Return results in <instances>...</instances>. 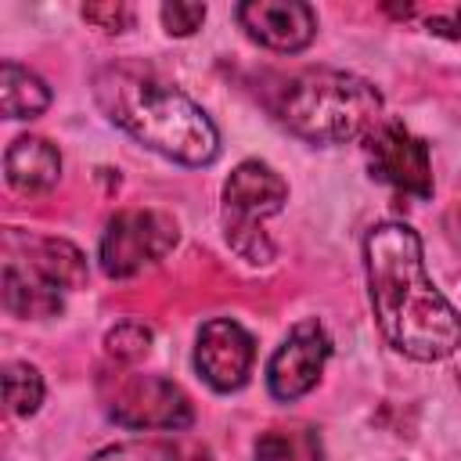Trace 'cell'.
<instances>
[{"label":"cell","instance_id":"1","mask_svg":"<svg viewBox=\"0 0 461 461\" xmlns=\"http://www.w3.org/2000/svg\"><path fill=\"white\" fill-rule=\"evenodd\" d=\"M367 295L385 342L421 364L461 349V313L432 285L421 238L407 223H378L364 238Z\"/></svg>","mask_w":461,"mask_h":461},{"label":"cell","instance_id":"2","mask_svg":"<svg viewBox=\"0 0 461 461\" xmlns=\"http://www.w3.org/2000/svg\"><path fill=\"white\" fill-rule=\"evenodd\" d=\"M94 97L119 130L180 166H209L220 155L212 119L180 86L166 83L151 68L112 65L97 72Z\"/></svg>","mask_w":461,"mask_h":461},{"label":"cell","instance_id":"3","mask_svg":"<svg viewBox=\"0 0 461 461\" xmlns=\"http://www.w3.org/2000/svg\"><path fill=\"white\" fill-rule=\"evenodd\" d=\"M277 119L310 144H346L367 137L382 122V94L375 83L339 68H310L285 83Z\"/></svg>","mask_w":461,"mask_h":461},{"label":"cell","instance_id":"4","mask_svg":"<svg viewBox=\"0 0 461 461\" xmlns=\"http://www.w3.org/2000/svg\"><path fill=\"white\" fill-rule=\"evenodd\" d=\"M288 202V184L281 173L259 158H245L230 169L223 184V230L230 249L249 263H270L274 245L263 230V220L281 212Z\"/></svg>","mask_w":461,"mask_h":461},{"label":"cell","instance_id":"5","mask_svg":"<svg viewBox=\"0 0 461 461\" xmlns=\"http://www.w3.org/2000/svg\"><path fill=\"white\" fill-rule=\"evenodd\" d=\"M173 245H176L173 216L158 209H122L108 220L97 259L108 277H133L144 267L158 263Z\"/></svg>","mask_w":461,"mask_h":461},{"label":"cell","instance_id":"6","mask_svg":"<svg viewBox=\"0 0 461 461\" xmlns=\"http://www.w3.org/2000/svg\"><path fill=\"white\" fill-rule=\"evenodd\" d=\"M364 155L367 169L375 180L389 184L393 191L407 198H429L432 194V158L429 144L414 137L403 122L382 119L367 137H364Z\"/></svg>","mask_w":461,"mask_h":461},{"label":"cell","instance_id":"7","mask_svg":"<svg viewBox=\"0 0 461 461\" xmlns=\"http://www.w3.org/2000/svg\"><path fill=\"white\" fill-rule=\"evenodd\" d=\"M108 414L122 429H187L194 421L187 393L162 375H126L108 400Z\"/></svg>","mask_w":461,"mask_h":461},{"label":"cell","instance_id":"8","mask_svg":"<svg viewBox=\"0 0 461 461\" xmlns=\"http://www.w3.org/2000/svg\"><path fill=\"white\" fill-rule=\"evenodd\" d=\"M328 357H331V339H328L324 324L299 321L285 335V342L274 349V357L267 364V389H270V396L285 400V403L306 396L317 385Z\"/></svg>","mask_w":461,"mask_h":461},{"label":"cell","instance_id":"9","mask_svg":"<svg viewBox=\"0 0 461 461\" xmlns=\"http://www.w3.org/2000/svg\"><path fill=\"white\" fill-rule=\"evenodd\" d=\"M252 360H256L252 335L238 321L212 317L202 324L198 342H194V367L209 389H216V393L241 389L252 375Z\"/></svg>","mask_w":461,"mask_h":461},{"label":"cell","instance_id":"10","mask_svg":"<svg viewBox=\"0 0 461 461\" xmlns=\"http://www.w3.org/2000/svg\"><path fill=\"white\" fill-rule=\"evenodd\" d=\"M238 22L256 43H263L267 50H277V54H295V50L310 47V40L317 36V14L310 4H299V0L238 4Z\"/></svg>","mask_w":461,"mask_h":461},{"label":"cell","instance_id":"11","mask_svg":"<svg viewBox=\"0 0 461 461\" xmlns=\"http://www.w3.org/2000/svg\"><path fill=\"white\" fill-rule=\"evenodd\" d=\"M4 256L25 263L29 270H36L40 277H47L50 285H58L65 292H72L86 281V259L65 238H36V234H22L11 227L4 234Z\"/></svg>","mask_w":461,"mask_h":461},{"label":"cell","instance_id":"12","mask_svg":"<svg viewBox=\"0 0 461 461\" xmlns=\"http://www.w3.org/2000/svg\"><path fill=\"white\" fill-rule=\"evenodd\" d=\"M4 173L18 194H43L61 176V155L47 137L25 133V137L11 140L7 155H4Z\"/></svg>","mask_w":461,"mask_h":461},{"label":"cell","instance_id":"13","mask_svg":"<svg viewBox=\"0 0 461 461\" xmlns=\"http://www.w3.org/2000/svg\"><path fill=\"white\" fill-rule=\"evenodd\" d=\"M61 303H65V288L50 285L25 263L4 256V306L14 317H25V321L54 317V313H61Z\"/></svg>","mask_w":461,"mask_h":461},{"label":"cell","instance_id":"14","mask_svg":"<svg viewBox=\"0 0 461 461\" xmlns=\"http://www.w3.org/2000/svg\"><path fill=\"white\" fill-rule=\"evenodd\" d=\"M50 104L47 83L18 61L0 65V108L7 119H32Z\"/></svg>","mask_w":461,"mask_h":461},{"label":"cell","instance_id":"15","mask_svg":"<svg viewBox=\"0 0 461 461\" xmlns=\"http://www.w3.org/2000/svg\"><path fill=\"white\" fill-rule=\"evenodd\" d=\"M256 461H321L324 443L313 425H274L252 447Z\"/></svg>","mask_w":461,"mask_h":461},{"label":"cell","instance_id":"16","mask_svg":"<svg viewBox=\"0 0 461 461\" xmlns=\"http://www.w3.org/2000/svg\"><path fill=\"white\" fill-rule=\"evenodd\" d=\"M4 400H7V411L18 414V418H29L40 411L43 403V378L32 364L25 360H14L4 367Z\"/></svg>","mask_w":461,"mask_h":461},{"label":"cell","instance_id":"17","mask_svg":"<svg viewBox=\"0 0 461 461\" xmlns=\"http://www.w3.org/2000/svg\"><path fill=\"white\" fill-rule=\"evenodd\" d=\"M104 349L108 357H115L119 364H137L140 357H148L151 349V328L140 321H122L104 335Z\"/></svg>","mask_w":461,"mask_h":461},{"label":"cell","instance_id":"18","mask_svg":"<svg viewBox=\"0 0 461 461\" xmlns=\"http://www.w3.org/2000/svg\"><path fill=\"white\" fill-rule=\"evenodd\" d=\"M94 461H180V457L162 439H130V443L104 447L101 454H94Z\"/></svg>","mask_w":461,"mask_h":461},{"label":"cell","instance_id":"19","mask_svg":"<svg viewBox=\"0 0 461 461\" xmlns=\"http://www.w3.org/2000/svg\"><path fill=\"white\" fill-rule=\"evenodd\" d=\"M158 14H162V25H166L169 36H191L205 22V4H180V0H173V4H162Z\"/></svg>","mask_w":461,"mask_h":461},{"label":"cell","instance_id":"20","mask_svg":"<svg viewBox=\"0 0 461 461\" xmlns=\"http://www.w3.org/2000/svg\"><path fill=\"white\" fill-rule=\"evenodd\" d=\"M83 18L104 32H126L133 25V7L130 4H86L83 7Z\"/></svg>","mask_w":461,"mask_h":461},{"label":"cell","instance_id":"21","mask_svg":"<svg viewBox=\"0 0 461 461\" xmlns=\"http://www.w3.org/2000/svg\"><path fill=\"white\" fill-rule=\"evenodd\" d=\"M429 29L439 32V36H454L461 40V7L454 14H439V18H429Z\"/></svg>","mask_w":461,"mask_h":461},{"label":"cell","instance_id":"22","mask_svg":"<svg viewBox=\"0 0 461 461\" xmlns=\"http://www.w3.org/2000/svg\"><path fill=\"white\" fill-rule=\"evenodd\" d=\"M454 230H457V238H461V205H457V212H454Z\"/></svg>","mask_w":461,"mask_h":461},{"label":"cell","instance_id":"23","mask_svg":"<svg viewBox=\"0 0 461 461\" xmlns=\"http://www.w3.org/2000/svg\"><path fill=\"white\" fill-rule=\"evenodd\" d=\"M191 461H209V454H205V450H194V454H191Z\"/></svg>","mask_w":461,"mask_h":461}]
</instances>
